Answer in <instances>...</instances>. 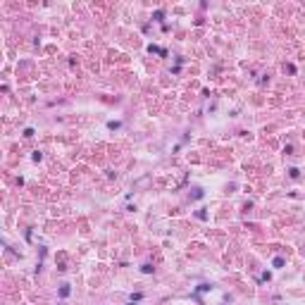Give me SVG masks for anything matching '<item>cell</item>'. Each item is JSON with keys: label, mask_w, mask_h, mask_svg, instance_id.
<instances>
[{"label": "cell", "mask_w": 305, "mask_h": 305, "mask_svg": "<svg viewBox=\"0 0 305 305\" xmlns=\"http://www.w3.org/2000/svg\"><path fill=\"white\" fill-rule=\"evenodd\" d=\"M272 265L279 270V267H284V265H286V260H284V258H274V262H272Z\"/></svg>", "instance_id": "cell-1"}, {"label": "cell", "mask_w": 305, "mask_h": 305, "mask_svg": "<svg viewBox=\"0 0 305 305\" xmlns=\"http://www.w3.org/2000/svg\"><path fill=\"white\" fill-rule=\"evenodd\" d=\"M41 157H43V155H41V153H38V150H36V153H33V155H31V160H33V162H41Z\"/></svg>", "instance_id": "cell-4"}, {"label": "cell", "mask_w": 305, "mask_h": 305, "mask_svg": "<svg viewBox=\"0 0 305 305\" xmlns=\"http://www.w3.org/2000/svg\"><path fill=\"white\" fill-rule=\"evenodd\" d=\"M141 272H143V274H150V272H153V267H150V265H143V267H141Z\"/></svg>", "instance_id": "cell-3"}, {"label": "cell", "mask_w": 305, "mask_h": 305, "mask_svg": "<svg viewBox=\"0 0 305 305\" xmlns=\"http://www.w3.org/2000/svg\"><path fill=\"white\" fill-rule=\"evenodd\" d=\"M60 296H62V298L69 296V286H62V289H60Z\"/></svg>", "instance_id": "cell-2"}]
</instances>
